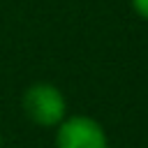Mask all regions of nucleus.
<instances>
[{
  "label": "nucleus",
  "instance_id": "1",
  "mask_svg": "<svg viewBox=\"0 0 148 148\" xmlns=\"http://www.w3.org/2000/svg\"><path fill=\"white\" fill-rule=\"evenodd\" d=\"M23 111L39 127H58L67 116V102L60 88L46 81H37L23 92Z\"/></svg>",
  "mask_w": 148,
  "mask_h": 148
},
{
  "label": "nucleus",
  "instance_id": "2",
  "mask_svg": "<svg viewBox=\"0 0 148 148\" xmlns=\"http://www.w3.org/2000/svg\"><path fill=\"white\" fill-rule=\"evenodd\" d=\"M56 148H109V139L92 116H65L56 132Z\"/></svg>",
  "mask_w": 148,
  "mask_h": 148
},
{
  "label": "nucleus",
  "instance_id": "3",
  "mask_svg": "<svg viewBox=\"0 0 148 148\" xmlns=\"http://www.w3.org/2000/svg\"><path fill=\"white\" fill-rule=\"evenodd\" d=\"M130 5H132V9H134L141 18L148 21V0H130Z\"/></svg>",
  "mask_w": 148,
  "mask_h": 148
}]
</instances>
